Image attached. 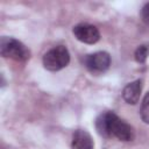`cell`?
<instances>
[{
  "label": "cell",
  "instance_id": "cell-1",
  "mask_svg": "<svg viewBox=\"0 0 149 149\" xmlns=\"http://www.w3.org/2000/svg\"><path fill=\"white\" fill-rule=\"evenodd\" d=\"M95 128L101 136L107 139L116 137L120 141H132L135 136L133 127L113 112L100 114L95 121Z\"/></svg>",
  "mask_w": 149,
  "mask_h": 149
},
{
  "label": "cell",
  "instance_id": "cell-2",
  "mask_svg": "<svg viewBox=\"0 0 149 149\" xmlns=\"http://www.w3.org/2000/svg\"><path fill=\"white\" fill-rule=\"evenodd\" d=\"M0 52L3 57L16 62H26L30 57V50L19 40L2 36L0 40Z\"/></svg>",
  "mask_w": 149,
  "mask_h": 149
},
{
  "label": "cell",
  "instance_id": "cell-3",
  "mask_svg": "<svg viewBox=\"0 0 149 149\" xmlns=\"http://www.w3.org/2000/svg\"><path fill=\"white\" fill-rule=\"evenodd\" d=\"M43 66L49 71H59L70 62V52L66 47L57 45L48 50L43 56Z\"/></svg>",
  "mask_w": 149,
  "mask_h": 149
},
{
  "label": "cell",
  "instance_id": "cell-4",
  "mask_svg": "<svg viewBox=\"0 0 149 149\" xmlns=\"http://www.w3.org/2000/svg\"><path fill=\"white\" fill-rule=\"evenodd\" d=\"M86 69L92 73H102L111 65V56L106 51H97L86 55L84 58Z\"/></svg>",
  "mask_w": 149,
  "mask_h": 149
},
{
  "label": "cell",
  "instance_id": "cell-5",
  "mask_svg": "<svg viewBox=\"0 0 149 149\" xmlns=\"http://www.w3.org/2000/svg\"><path fill=\"white\" fill-rule=\"evenodd\" d=\"M74 37L86 44H94L100 40V33L95 26L88 23H79L72 30Z\"/></svg>",
  "mask_w": 149,
  "mask_h": 149
},
{
  "label": "cell",
  "instance_id": "cell-6",
  "mask_svg": "<svg viewBox=\"0 0 149 149\" xmlns=\"http://www.w3.org/2000/svg\"><path fill=\"white\" fill-rule=\"evenodd\" d=\"M141 91H142V80L141 79L134 80L125 86L122 91V98L127 104L135 105L140 100Z\"/></svg>",
  "mask_w": 149,
  "mask_h": 149
},
{
  "label": "cell",
  "instance_id": "cell-7",
  "mask_svg": "<svg viewBox=\"0 0 149 149\" xmlns=\"http://www.w3.org/2000/svg\"><path fill=\"white\" fill-rule=\"evenodd\" d=\"M94 143L91 135L84 129H77L72 135L71 149H93Z\"/></svg>",
  "mask_w": 149,
  "mask_h": 149
},
{
  "label": "cell",
  "instance_id": "cell-8",
  "mask_svg": "<svg viewBox=\"0 0 149 149\" xmlns=\"http://www.w3.org/2000/svg\"><path fill=\"white\" fill-rule=\"evenodd\" d=\"M148 56H149V45H147V44L139 45L137 49L135 50V54H134L135 61L137 63H144L147 61Z\"/></svg>",
  "mask_w": 149,
  "mask_h": 149
},
{
  "label": "cell",
  "instance_id": "cell-9",
  "mask_svg": "<svg viewBox=\"0 0 149 149\" xmlns=\"http://www.w3.org/2000/svg\"><path fill=\"white\" fill-rule=\"evenodd\" d=\"M140 115L141 119L144 123L149 125V92L144 95L142 104H141V109H140Z\"/></svg>",
  "mask_w": 149,
  "mask_h": 149
},
{
  "label": "cell",
  "instance_id": "cell-10",
  "mask_svg": "<svg viewBox=\"0 0 149 149\" xmlns=\"http://www.w3.org/2000/svg\"><path fill=\"white\" fill-rule=\"evenodd\" d=\"M141 19L144 23L149 24V2L146 3L141 9Z\"/></svg>",
  "mask_w": 149,
  "mask_h": 149
}]
</instances>
